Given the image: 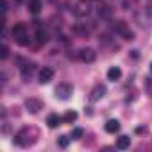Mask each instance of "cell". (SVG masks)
I'll use <instances>...</instances> for the list:
<instances>
[{
	"mask_svg": "<svg viewBox=\"0 0 152 152\" xmlns=\"http://www.w3.org/2000/svg\"><path fill=\"white\" fill-rule=\"evenodd\" d=\"M72 91H73V86H72L70 83H61V84H57V88H56V97L66 100V99H70Z\"/></svg>",
	"mask_w": 152,
	"mask_h": 152,
	"instance_id": "obj_1",
	"label": "cell"
},
{
	"mask_svg": "<svg viewBox=\"0 0 152 152\" xmlns=\"http://www.w3.org/2000/svg\"><path fill=\"white\" fill-rule=\"evenodd\" d=\"M77 57H79V61H83V63H93L97 56H95V50H93V48L84 47V48H81V50L77 52Z\"/></svg>",
	"mask_w": 152,
	"mask_h": 152,
	"instance_id": "obj_2",
	"label": "cell"
},
{
	"mask_svg": "<svg viewBox=\"0 0 152 152\" xmlns=\"http://www.w3.org/2000/svg\"><path fill=\"white\" fill-rule=\"evenodd\" d=\"M41 106H43V104H41L39 99H32V97H31V99L25 100V109H27L29 113H32V115H36V113L41 109Z\"/></svg>",
	"mask_w": 152,
	"mask_h": 152,
	"instance_id": "obj_3",
	"label": "cell"
},
{
	"mask_svg": "<svg viewBox=\"0 0 152 152\" xmlns=\"http://www.w3.org/2000/svg\"><path fill=\"white\" fill-rule=\"evenodd\" d=\"M90 11H91V6H90V2H86V0H81V2L75 6V15L77 16H86V15H90Z\"/></svg>",
	"mask_w": 152,
	"mask_h": 152,
	"instance_id": "obj_4",
	"label": "cell"
},
{
	"mask_svg": "<svg viewBox=\"0 0 152 152\" xmlns=\"http://www.w3.org/2000/svg\"><path fill=\"white\" fill-rule=\"evenodd\" d=\"M52 79H54V70H52L50 66H45V68L39 72V83H41V84H48Z\"/></svg>",
	"mask_w": 152,
	"mask_h": 152,
	"instance_id": "obj_5",
	"label": "cell"
},
{
	"mask_svg": "<svg viewBox=\"0 0 152 152\" xmlns=\"http://www.w3.org/2000/svg\"><path fill=\"white\" fill-rule=\"evenodd\" d=\"M104 95H106V86L97 84V86L91 90V93H90V100H91V102H97V100H100Z\"/></svg>",
	"mask_w": 152,
	"mask_h": 152,
	"instance_id": "obj_6",
	"label": "cell"
},
{
	"mask_svg": "<svg viewBox=\"0 0 152 152\" xmlns=\"http://www.w3.org/2000/svg\"><path fill=\"white\" fill-rule=\"evenodd\" d=\"M61 122H63V118H61L57 113H50V115L47 116V125H48L50 129H56V127H59V125H61Z\"/></svg>",
	"mask_w": 152,
	"mask_h": 152,
	"instance_id": "obj_7",
	"label": "cell"
},
{
	"mask_svg": "<svg viewBox=\"0 0 152 152\" xmlns=\"http://www.w3.org/2000/svg\"><path fill=\"white\" fill-rule=\"evenodd\" d=\"M34 70H36V64H34V63H27V64H23V66H22V77H23L25 81H29V79L32 77Z\"/></svg>",
	"mask_w": 152,
	"mask_h": 152,
	"instance_id": "obj_8",
	"label": "cell"
},
{
	"mask_svg": "<svg viewBox=\"0 0 152 152\" xmlns=\"http://www.w3.org/2000/svg\"><path fill=\"white\" fill-rule=\"evenodd\" d=\"M104 129H106V132L115 134V132H118V129H120V122H118L116 118H111V120H107V122H106Z\"/></svg>",
	"mask_w": 152,
	"mask_h": 152,
	"instance_id": "obj_9",
	"label": "cell"
},
{
	"mask_svg": "<svg viewBox=\"0 0 152 152\" xmlns=\"http://www.w3.org/2000/svg\"><path fill=\"white\" fill-rule=\"evenodd\" d=\"M106 75H107V81H113V83H115V81H118V79L122 77V70H120L118 66H111Z\"/></svg>",
	"mask_w": 152,
	"mask_h": 152,
	"instance_id": "obj_10",
	"label": "cell"
},
{
	"mask_svg": "<svg viewBox=\"0 0 152 152\" xmlns=\"http://www.w3.org/2000/svg\"><path fill=\"white\" fill-rule=\"evenodd\" d=\"M113 29H115V31H116V32H118L120 36H124V34H125L127 31H131V29H129V25H127V23H125L124 20H116V22L113 23Z\"/></svg>",
	"mask_w": 152,
	"mask_h": 152,
	"instance_id": "obj_11",
	"label": "cell"
},
{
	"mask_svg": "<svg viewBox=\"0 0 152 152\" xmlns=\"http://www.w3.org/2000/svg\"><path fill=\"white\" fill-rule=\"evenodd\" d=\"M111 15H113V7L111 6H106V4L99 6V16L100 18H109Z\"/></svg>",
	"mask_w": 152,
	"mask_h": 152,
	"instance_id": "obj_12",
	"label": "cell"
},
{
	"mask_svg": "<svg viewBox=\"0 0 152 152\" xmlns=\"http://www.w3.org/2000/svg\"><path fill=\"white\" fill-rule=\"evenodd\" d=\"M129 145H131V138H129V136H120V138L116 140V148H120V150L129 148Z\"/></svg>",
	"mask_w": 152,
	"mask_h": 152,
	"instance_id": "obj_13",
	"label": "cell"
},
{
	"mask_svg": "<svg viewBox=\"0 0 152 152\" xmlns=\"http://www.w3.org/2000/svg\"><path fill=\"white\" fill-rule=\"evenodd\" d=\"M23 34H27L25 23H16V25L13 27V36H15V38H20V36H23Z\"/></svg>",
	"mask_w": 152,
	"mask_h": 152,
	"instance_id": "obj_14",
	"label": "cell"
},
{
	"mask_svg": "<svg viewBox=\"0 0 152 152\" xmlns=\"http://www.w3.org/2000/svg\"><path fill=\"white\" fill-rule=\"evenodd\" d=\"M36 41H38L39 45H45V43L48 41V34H47L41 27H38V31H36Z\"/></svg>",
	"mask_w": 152,
	"mask_h": 152,
	"instance_id": "obj_15",
	"label": "cell"
},
{
	"mask_svg": "<svg viewBox=\"0 0 152 152\" xmlns=\"http://www.w3.org/2000/svg\"><path fill=\"white\" fill-rule=\"evenodd\" d=\"M29 11L32 15H38L41 11V0H31L29 2Z\"/></svg>",
	"mask_w": 152,
	"mask_h": 152,
	"instance_id": "obj_16",
	"label": "cell"
},
{
	"mask_svg": "<svg viewBox=\"0 0 152 152\" xmlns=\"http://www.w3.org/2000/svg\"><path fill=\"white\" fill-rule=\"evenodd\" d=\"M75 120H77V113H75V111H66L64 116H63V122L64 124H72Z\"/></svg>",
	"mask_w": 152,
	"mask_h": 152,
	"instance_id": "obj_17",
	"label": "cell"
},
{
	"mask_svg": "<svg viewBox=\"0 0 152 152\" xmlns=\"http://www.w3.org/2000/svg\"><path fill=\"white\" fill-rule=\"evenodd\" d=\"M15 39H16V43L22 45V47H29V45H31V38H29L27 34H23V36H20V38H15Z\"/></svg>",
	"mask_w": 152,
	"mask_h": 152,
	"instance_id": "obj_18",
	"label": "cell"
},
{
	"mask_svg": "<svg viewBox=\"0 0 152 152\" xmlns=\"http://www.w3.org/2000/svg\"><path fill=\"white\" fill-rule=\"evenodd\" d=\"M75 32H77V34H81V36H88V34H90V29L79 23V25H75Z\"/></svg>",
	"mask_w": 152,
	"mask_h": 152,
	"instance_id": "obj_19",
	"label": "cell"
},
{
	"mask_svg": "<svg viewBox=\"0 0 152 152\" xmlns=\"http://www.w3.org/2000/svg\"><path fill=\"white\" fill-rule=\"evenodd\" d=\"M68 143H70V138H68V136H61V138L57 140V145H59L61 148H66Z\"/></svg>",
	"mask_w": 152,
	"mask_h": 152,
	"instance_id": "obj_20",
	"label": "cell"
},
{
	"mask_svg": "<svg viewBox=\"0 0 152 152\" xmlns=\"http://www.w3.org/2000/svg\"><path fill=\"white\" fill-rule=\"evenodd\" d=\"M83 134H84V131H83L81 127H77V129H73V131H72V138H75V140H77V138H81Z\"/></svg>",
	"mask_w": 152,
	"mask_h": 152,
	"instance_id": "obj_21",
	"label": "cell"
},
{
	"mask_svg": "<svg viewBox=\"0 0 152 152\" xmlns=\"http://www.w3.org/2000/svg\"><path fill=\"white\" fill-rule=\"evenodd\" d=\"M145 90H147L148 95H152V79H150V77L145 79Z\"/></svg>",
	"mask_w": 152,
	"mask_h": 152,
	"instance_id": "obj_22",
	"label": "cell"
},
{
	"mask_svg": "<svg viewBox=\"0 0 152 152\" xmlns=\"http://www.w3.org/2000/svg\"><path fill=\"white\" fill-rule=\"evenodd\" d=\"M122 38H124V39H127V41H131V39H134V32H132V31H127Z\"/></svg>",
	"mask_w": 152,
	"mask_h": 152,
	"instance_id": "obj_23",
	"label": "cell"
},
{
	"mask_svg": "<svg viewBox=\"0 0 152 152\" xmlns=\"http://www.w3.org/2000/svg\"><path fill=\"white\" fill-rule=\"evenodd\" d=\"M7 56H9V48H7V45H4V47H2V56H0V57H2V59H7Z\"/></svg>",
	"mask_w": 152,
	"mask_h": 152,
	"instance_id": "obj_24",
	"label": "cell"
},
{
	"mask_svg": "<svg viewBox=\"0 0 152 152\" xmlns=\"http://www.w3.org/2000/svg\"><path fill=\"white\" fill-rule=\"evenodd\" d=\"M147 13L152 16V4H148V6H147Z\"/></svg>",
	"mask_w": 152,
	"mask_h": 152,
	"instance_id": "obj_25",
	"label": "cell"
},
{
	"mask_svg": "<svg viewBox=\"0 0 152 152\" xmlns=\"http://www.w3.org/2000/svg\"><path fill=\"white\" fill-rule=\"evenodd\" d=\"M150 72H152V63H150Z\"/></svg>",
	"mask_w": 152,
	"mask_h": 152,
	"instance_id": "obj_26",
	"label": "cell"
}]
</instances>
